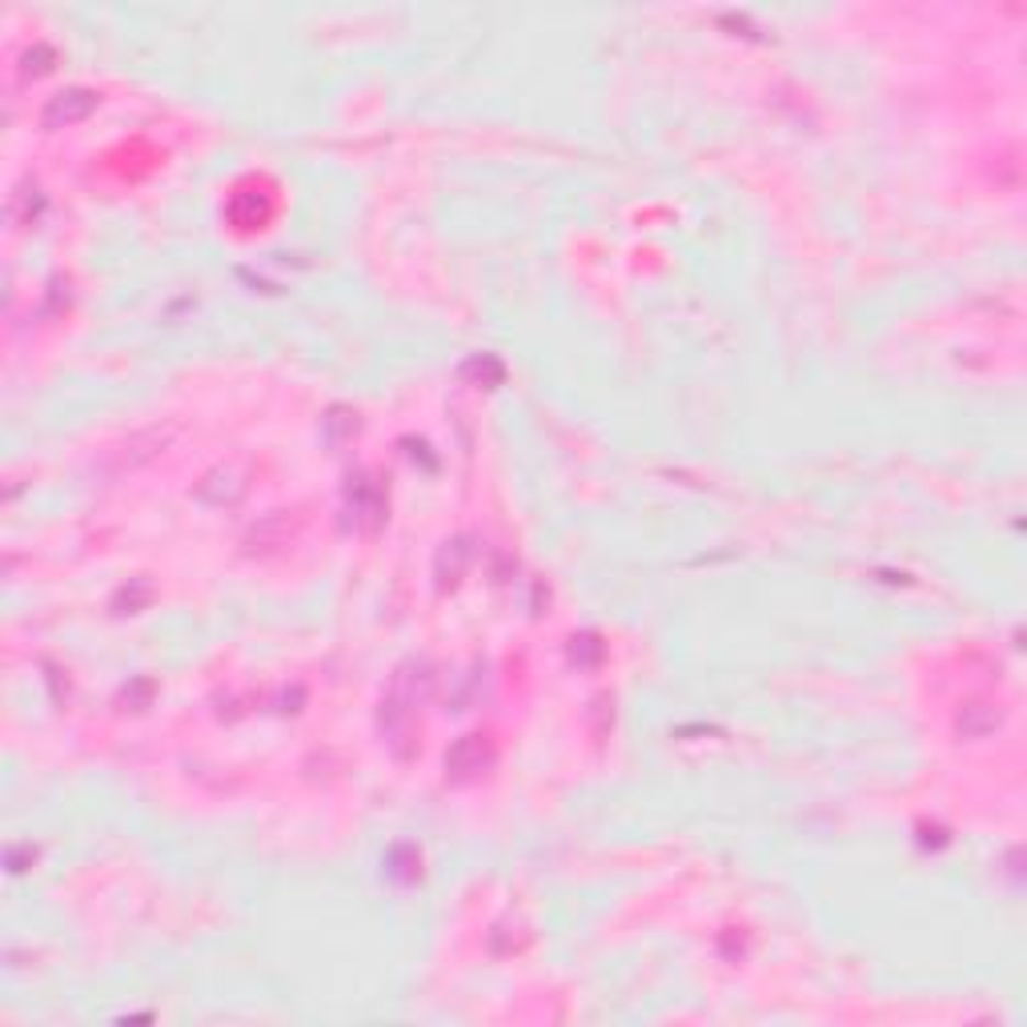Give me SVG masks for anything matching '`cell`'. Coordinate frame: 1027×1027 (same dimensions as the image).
Returning a JSON list of instances; mask_svg holds the SVG:
<instances>
[{
    "mask_svg": "<svg viewBox=\"0 0 1027 1027\" xmlns=\"http://www.w3.org/2000/svg\"><path fill=\"white\" fill-rule=\"evenodd\" d=\"M93 109H97V97L89 93V89H69V93H57L53 101H48L45 125L48 128L77 125V121H84L89 113H93Z\"/></svg>",
    "mask_w": 1027,
    "mask_h": 1027,
    "instance_id": "1",
    "label": "cell"
}]
</instances>
